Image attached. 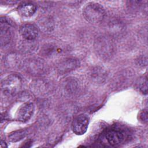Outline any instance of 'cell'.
<instances>
[{
  "label": "cell",
  "instance_id": "cell-1",
  "mask_svg": "<svg viewBox=\"0 0 148 148\" xmlns=\"http://www.w3.org/2000/svg\"><path fill=\"white\" fill-rule=\"evenodd\" d=\"M94 47L97 54L103 60H108L116 52V45L112 38L102 35L96 38Z\"/></svg>",
  "mask_w": 148,
  "mask_h": 148
},
{
  "label": "cell",
  "instance_id": "cell-2",
  "mask_svg": "<svg viewBox=\"0 0 148 148\" xmlns=\"http://www.w3.org/2000/svg\"><path fill=\"white\" fill-rule=\"evenodd\" d=\"M83 15L85 20L88 23L98 24L103 20L105 17V11L100 4L90 2L84 8Z\"/></svg>",
  "mask_w": 148,
  "mask_h": 148
},
{
  "label": "cell",
  "instance_id": "cell-3",
  "mask_svg": "<svg viewBox=\"0 0 148 148\" xmlns=\"http://www.w3.org/2000/svg\"><path fill=\"white\" fill-rule=\"evenodd\" d=\"M22 79L16 74H10L5 77L1 82V90L6 95H14L21 90Z\"/></svg>",
  "mask_w": 148,
  "mask_h": 148
},
{
  "label": "cell",
  "instance_id": "cell-4",
  "mask_svg": "<svg viewBox=\"0 0 148 148\" xmlns=\"http://www.w3.org/2000/svg\"><path fill=\"white\" fill-rule=\"evenodd\" d=\"M23 66L27 73L34 76L44 75L47 70L46 63L39 58H30L25 60Z\"/></svg>",
  "mask_w": 148,
  "mask_h": 148
},
{
  "label": "cell",
  "instance_id": "cell-5",
  "mask_svg": "<svg viewBox=\"0 0 148 148\" xmlns=\"http://www.w3.org/2000/svg\"><path fill=\"white\" fill-rule=\"evenodd\" d=\"M124 132L118 127H113L106 130L105 138L108 143L115 146L121 143L124 139Z\"/></svg>",
  "mask_w": 148,
  "mask_h": 148
},
{
  "label": "cell",
  "instance_id": "cell-6",
  "mask_svg": "<svg viewBox=\"0 0 148 148\" xmlns=\"http://www.w3.org/2000/svg\"><path fill=\"white\" fill-rule=\"evenodd\" d=\"M89 124V117L86 114H80L76 116L72 123V130L77 135H82L87 131Z\"/></svg>",
  "mask_w": 148,
  "mask_h": 148
},
{
  "label": "cell",
  "instance_id": "cell-7",
  "mask_svg": "<svg viewBox=\"0 0 148 148\" xmlns=\"http://www.w3.org/2000/svg\"><path fill=\"white\" fill-rule=\"evenodd\" d=\"M34 112V105L32 102H25L21 105L16 113V120L22 122L28 121Z\"/></svg>",
  "mask_w": 148,
  "mask_h": 148
},
{
  "label": "cell",
  "instance_id": "cell-8",
  "mask_svg": "<svg viewBox=\"0 0 148 148\" xmlns=\"http://www.w3.org/2000/svg\"><path fill=\"white\" fill-rule=\"evenodd\" d=\"M0 29L1 45L5 46L10 42L12 38L10 24L6 18L2 17L1 18Z\"/></svg>",
  "mask_w": 148,
  "mask_h": 148
},
{
  "label": "cell",
  "instance_id": "cell-9",
  "mask_svg": "<svg viewBox=\"0 0 148 148\" xmlns=\"http://www.w3.org/2000/svg\"><path fill=\"white\" fill-rule=\"evenodd\" d=\"M20 33L25 40L32 41L38 35V28L34 24L26 23L20 27Z\"/></svg>",
  "mask_w": 148,
  "mask_h": 148
},
{
  "label": "cell",
  "instance_id": "cell-10",
  "mask_svg": "<svg viewBox=\"0 0 148 148\" xmlns=\"http://www.w3.org/2000/svg\"><path fill=\"white\" fill-rule=\"evenodd\" d=\"M80 62L77 59L66 58L60 62L57 66V70L60 73H66L77 68Z\"/></svg>",
  "mask_w": 148,
  "mask_h": 148
},
{
  "label": "cell",
  "instance_id": "cell-11",
  "mask_svg": "<svg viewBox=\"0 0 148 148\" xmlns=\"http://www.w3.org/2000/svg\"><path fill=\"white\" fill-rule=\"evenodd\" d=\"M18 12L24 17H31L36 12V6L31 2H23L18 6Z\"/></svg>",
  "mask_w": 148,
  "mask_h": 148
},
{
  "label": "cell",
  "instance_id": "cell-12",
  "mask_svg": "<svg viewBox=\"0 0 148 148\" xmlns=\"http://www.w3.org/2000/svg\"><path fill=\"white\" fill-rule=\"evenodd\" d=\"M46 83L43 81H36L33 83V86L32 85V90H33L34 93L36 95H42L45 94L48 90V86L46 84Z\"/></svg>",
  "mask_w": 148,
  "mask_h": 148
},
{
  "label": "cell",
  "instance_id": "cell-13",
  "mask_svg": "<svg viewBox=\"0 0 148 148\" xmlns=\"http://www.w3.org/2000/svg\"><path fill=\"white\" fill-rule=\"evenodd\" d=\"M27 135L25 130H19L13 132L9 135V138L12 142H17L23 139Z\"/></svg>",
  "mask_w": 148,
  "mask_h": 148
},
{
  "label": "cell",
  "instance_id": "cell-14",
  "mask_svg": "<svg viewBox=\"0 0 148 148\" xmlns=\"http://www.w3.org/2000/svg\"><path fill=\"white\" fill-rule=\"evenodd\" d=\"M105 72L102 68H96L94 69L92 72V78L93 80L97 82H101L105 79Z\"/></svg>",
  "mask_w": 148,
  "mask_h": 148
},
{
  "label": "cell",
  "instance_id": "cell-15",
  "mask_svg": "<svg viewBox=\"0 0 148 148\" xmlns=\"http://www.w3.org/2000/svg\"><path fill=\"white\" fill-rule=\"evenodd\" d=\"M139 88L140 91L145 94L147 92V79L146 77H143L139 81Z\"/></svg>",
  "mask_w": 148,
  "mask_h": 148
},
{
  "label": "cell",
  "instance_id": "cell-16",
  "mask_svg": "<svg viewBox=\"0 0 148 148\" xmlns=\"http://www.w3.org/2000/svg\"><path fill=\"white\" fill-rule=\"evenodd\" d=\"M18 59L17 58L15 54L10 55L7 56V58L5 60L6 65H8L9 67H14L17 63L18 62Z\"/></svg>",
  "mask_w": 148,
  "mask_h": 148
},
{
  "label": "cell",
  "instance_id": "cell-17",
  "mask_svg": "<svg viewBox=\"0 0 148 148\" xmlns=\"http://www.w3.org/2000/svg\"><path fill=\"white\" fill-rule=\"evenodd\" d=\"M40 28L45 29V31H51V28H53V24L51 22V20L46 18V19L44 21H41V23H39Z\"/></svg>",
  "mask_w": 148,
  "mask_h": 148
},
{
  "label": "cell",
  "instance_id": "cell-18",
  "mask_svg": "<svg viewBox=\"0 0 148 148\" xmlns=\"http://www.w3.org/2000/svg\"><path fill=\"white\" fill-rule=\"evenodd\" d=\"M66 84V89L68 91H74L75 90L76 88V82L75 81V80H69Z\"/></svg>",
  "mask_w": 148,
  "mask_h": 148
},
{
  "label": "cell",
  "instance_id": "cell-19",
  "mask_svg": "<svg viewBox=\"0 0 148 148\" xmlns=\"http://www.w3.org/2000/svg\"><path fill=\"white\" fill-rule=\"evenodd\" d=\"M139 117L141 121L143 123H147V112L146 110H143L139 114Z\"/></svg>",
  "mask_w": 148,
  "mask_h": 148
},
{
  "label": "cell",
  "instance_id": "cell-20",
  "mask_svg": "<svg viewBox=\"0 0 148 148\" xmlns=\"http://www.w3.org/2000/svg\"><path fill=\"white\" fill-rule=\"evenodd\" d=\"M116 27H119V28H120H120H122V26L121 25V24H117H117H116ZM114 26H115V25H114L113 24L112 27H111L110 28H112V30H114V31L115 28H113V27H114ZM118 29H119V30H120V31H121V29H120V28H116V30H117Z\"/></svg>",
  "mask_w": 148,
  "mask_h": 148
},
{
  "label": "cell",
  "instance_id": "cell-21",
  "mask_svg": "<svg viewBox=\"0 0 148 148\" xmlns=\"http://www.w3.org/2000/svg\"><path fill=\"white\" fill-rule=\"evenodd\" d=\"M1 147L3 148V147H7V145H6V143L5 141L1 140Z\"/></svg>",
  "mask_w": 148,
  "mask_h": 148
}]
</instances>
